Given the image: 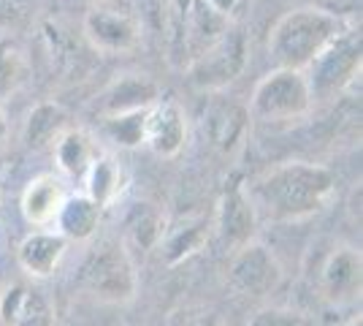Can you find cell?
Wrapping results in <instances>:
<instances>
[{"label":"cell","mask_w":363,"mask_h":326,"mask_svg":"<svg viewBox=\"0 0 363 326\" xmlns=\"http://www.w3.org/2000/svg\"><path fill=\"white\" fill-rule=\"evenodd\" d=\"M84 38L101 55H128L141 44V19L114 6H92L82 22Z\"/></svg>","instance_id":"cell-6"},{"label":"cell","mask_w":363,"mask_h":326,"mask_svg":"<svg viewBox=\"0 0 363 326\" xmlns=\"http://www.w3.org/2000/svg\"><path fill=\"white\" fill-rule=\"evenodd\" d=\"M196 326H220V321H217L214 315H209V318H201V321H198Z\"/></svg>","instance_id":"cell-28"},{"label":"cell","mask_w":363,"mask_h":326,"mask_svg":"<svg viewBox=\"0 0 363 326\" xmlns=\"http://www.w3.org/2000/svg\"><path fill=\"white\" fill-rule=\"evenodd\" d=\"M160 101V87L157 82L147 74H120L111 79L101 95L95 98V112L101 120L106 117H120V114H133V112H147Z\"/></svg>","instance_id":"cell-9"},{"label":"cell","mask_w":363,"mask_h":326,"mask_svg":"<svg viewBox=\"0 0 363 326\" xmlns=\"http://www.w3.org/2000/svg\"><path fill=\"white\" fill-rule=\"evenodd\" d=\"M342 326H363V321H361V315H355V318H350V321H345Z\"/></svg>","instance_id":"cell-29"},{"label":"cell","mask_w":363,"mask_h":326,"mask_svg":"<svg viewBox=\"0 0 363 326\" xmlns=\"http://www.w3.org/2000/svg\"><path fill=\"white\" fill-rule=\"evenodd\" d=\"M65 248L68 239L60 232H35L22 239L16 250V261L30 278H49L60 266Z\"/></svg>","instance_id":"cell-16"},{"label":"cell","mask_w":363,"mask_h":326,"mask_svg":"<svg viewBox=\"0 0 363 326\" xmlns=\"http://www.w3.org/2000/svg\"><path fill=\"white\" fill-rule=\"evenodd\" d=\"M206 3L212 6L217 14H223L228 19V14H230V11L236 9V3H239V0H206Z\"/></svg>","instance_id":"cell-26"},{"label":"cell","mask_w":363,"mask_h":326,"mask_svg":"<svg viewBox=\"0 0 363 326\" xmlns=\"http://www.w3.org/2000/svg\"><path fill=\"white\" fill-rule=\"evenodd\" d=\"M9 136V120H6V114H3V109H0V141Z\"/></svg>","instance_id":"cell-27"},{"label":"cell","mask_w":363,"mask_h":326,"mask_svg":"<svg viewBox=\"0 0 363 326\" xmlns=\"http://www.w3.org/2000/svg\"><path fill=\"white\" fill-rule=\"evenodd\" d=\"M65 199H68V193H65V185H62L60 177L38 174L35 180L28 183L19 207H22V215L30 226L44 229V226H52L57 220Z\"/></svg>","instance_id":"cell-15"},{"label":"cell","mask_w":363,"mask_h":326,"mask_svg":"<svg viewBox=\"0 0 363 326\" xmlns=\"http://www.w3.org/2000/svg\"><path fill=\"white\" fill-rule=\"evenodd\" d=\"M55 163L65 177H74V180H84V174L90 171L92 161L101 156L98 153V141L90 131L84 128H68L60 139L55 141Z\"/></svg>","instance_id":"cell-18"},{"label":"cell","mask_w":363,"mask_h":326,"mask_svg":"<svg viewBox=\"0 0 363 326\" xmlns=\"http://www.w3.org/2000/svg\"><path fill=\"white\" fill-rule=\"evenodd\" d=\"M247 128H250V112L236 101H214L203 114V134L223 156L233 153L242 144Z\"/></svg>","instance_id":"cell-14"},{"label":"cell","mask_w":363,"mask_h":326,"mask_svg":"<svg viewBox=\"0 0 363 326\" xmlns=\"http://www.w3.org/2000/svg\"><path fill=\"white\" fill-rule=\"evenodd\" d=\"M320 296L331 305L355 302L363 288V259L361 250L342 245L325 259L318 280Z\"/></svg>","instance_id":"cell-10"},{"label":"cell","mask_w":363,"mask_h":326,"mask_svg":"<svg viewBox=\"0 0 363 326\" xmlns=\"http://www.w3.org/2000/svg\"><path fill=\"white\" fill-rule=\"evenodd\" d=\"M247 326H315V321L298 310L266 308V310H257L255 315L247 321Z\"/></svg>","instance_id":"cell-25"},{"label":"cell","mask_w":363,"mask_h":326,"mask_svg":"<svg viewBox=\"0 0 363 326\" xmlns=\"http://www.w3.org/2000/svg\"><path fill=\"white\" fill-rule=\"evenodd\" d=\"M3 326H55V308L49 296L33 283H11L0 294Z\"/></svg>","instance_id":"cell-11"},{"label":"cell","mask_w":363,"mask_h":326,"mask_svg":"<svg viewBox=\"0 0 363 326\" xmlns=\"http://www.w3.org/2000/svg\"><path fill=\"white\" fill-rule=\"evenodd\" d=\"M247 65V38L244 33H223L212 47H206L190 65V82L203 90H220L239 77Z\"/></svg>","instance_id":"cell-7"},{"label":"cell","mask_w":363,"mask_h":326,"mask_svg":"<svg viewBox=\"0 0 363 326\" xmlns=\"http://www.w3.org/2000/svg\"><path fill=\"white\" fill-rule=\"evenodd\" d=\"M147 112H133V114H120V117L101 120V128H104L106 139H111L117 147H138V144H144Z\"/></svg>","instance_id":"cell-22"},{"label":"cell","mask_w":363,"mask_h":326,"mask_svg":"<svg viewBox=\"0 0 363 326\" xmlns=\"http://www.w3.org/2000/svg\"><path fill=\"white\" fill-rule=\"evenodd\" d=\"M282 283V266L260 242H247L233 250L228 264V286L242 296H266Z\"/></svg>","instance_id":"cell-8"},{"label":"cell","mask_w":363,"mask_h":326,"mask_svg":"<svg viewBox=\"0 0 363 326\" xmlns=\"http://www.w3.org/2000/svg\"><path fill=\"white\" fill-rule=\"evenodd\" d=\"M352 25V19L333 14L328 9H293L279 16V22L269 33V55L277 60V68L303 71L336 36H342Z\"/></svg>","instance_id":"cell-2"},{"label":"cell","mask_w":363,"mask_h":326,"mask_svg":"<svg viewBox=\"0 0 363 326\" xmlns=\"http://www.w3.org/2000/svg\"><path fill=\"white\" fill-rule=\"evenodd\" d=\"M333 171L309 161H285L247 185L255 212L274 223H293L318 215L333 199Z\"/></svg>","instance_id":"cell-1"},{"label":"cell","mask_w":363,"mask_h":326,"mask_svg":"<svg viewBox=\"0 0 363 326\" xmlns=\"http://www.w3.org/2000/svg\"><path fill=\"white\" fill-rule=\"evenodd\" d=\"M144 144L157 158L179 156L187 144V117L177 101H157L147 112Z\"/></svg>","instance_id":"cell-12"},{"label":"cell","mask_w":363,"mask_h":326,"mask_svg":"<svg viewBox=\"0 0 363 326\" xmlns=\"http://www.w3.org/2000/svg\"><path fill=\"white\" fill-rule=\"evenodd\" d=\"M312 104L315 98L303 71L274 68L255 85L247 112L252 120H260V123H288V120L306 117Z\"/></svg>","instance_id":"cell-4"},{"label":"cell","mask_w":363,"mask_h":326,"mask_svg":"<svg viewBox=\"0 0 363 326\" xmlns=\"http://www.w3.org/2000/svg\"><path fill=\"white\" fill-rule=\"evenodd\" d=\"M25 79V60L11 41H0V93L14 90Z\"/></svg>","instance_id":"cell-24"},{"label":"cell","mask_w":363,"mask_h":326,"mask_svg":"<svg viewBox=\"0 0 363 326\" xmlns=\"http://www.w3.org/2000/svg\"><path fill=\"white\" fill-rule=\"evenodd\" d=\"M257 226L255 204L247 193V185H230L225 188L223 199L217 204V217H214V229L220 232L223 242L230 248H242L247 242H252Z\"/></svg>","instance_id":"cell-13"},{"label":"cell","mask_w":363,"mask_h":326,"mask_svg":"<svg viewBox=\"0 0 363 326\" xmlns=\"http://www.w3.org/2000/svg\"><path fill=\"white\" fill-rule=\"evenodd\" d=\"M147 210H138L133 220H130V239L136 242L141 250H152L157 248L160 237L166 232V217L160 212L150 210V204H144Z\"/></svg>","instance_id":"cell-23"},{"label":"cell","mask_w":363,"mask_h":326,"mask_svg":"<svg viewBox=\"0 0 363 326\" xmlns=\"http://www.w3.org/2000/svg\"><path fill=\"white\" fill-rule=\"evenodd\" d=\"M101 212H104V207H98L87 193L84 196H68L55 223H57V232L65 239L87 242L95 237L98 226H101Z\"/></svg>","instance_id":"cell-20"},{"label":"cell","mask_w":363,"mask_h":326,"mask_svg":"<svg viewBox=\"0 0 363 326\" xmlns=\"http://www.w3.org/2000/svg\"><path fill=\"white\" fill-rule=\"evenodd\" d=\"M209 232H212V223H209V217H203V215L184 217V220H179V223L171 226V229L166 226V232H163L160 242H157L160 259H163L168 266L182 264L184 259L196 256L198 250L209 242Z\"/></svg>","instance_id":"cell-17"},{"label":"cell","mask_w":363,"mask_h":326,"mask_svg":"<svg viewBox=\"0 0 363 326\" xmlns=\"http://www.w3.org/2000/svg\"><path fill=\"white\" fill-rule=\"evenodd\" d=\"M87 180V196L98 207H108L125 188V171L111 156H98L92 161L90 171L84 174Z\"/></svg>","instance_id":"cell-21"},{"label":"cell","mask_w":363,"mask_h":326,"mask_svg":"<svg viewBox=\"0 0 363 326\" xmlns=\"http://www.w3.org/2000/svg\"><path fill=\"white\" fill-rule=\"evenodd\" d=\"M361 31L352 25L303 68L312 98H331L347 90L361 77Z\"/></svg>","instance_id":"cell-5"},{"label":"cell","mask_w":363,"mask_h":326,"mask_svg":"<svg viewBox=\"0 0 363 326\" xmlns=\"http://www.w3.org/2000/svg\"><path fill=\"white\" fill-rule=\"evenodd\" d=\"M79 286L106 305H125L138 291L136 264L122 242H106L95 248L79 269Z\"/></svg>","instance_id":"cell-3"},{"label":"cell","mask_w":363,"mask_h":326,"mask_svg":"<svg viewBox=\"0 0 363 326\" xmlns=\"http://www.w3.org/2000/svg\"><path fill=\"white\" fill-rule=\"evenodd\" d=\"M68 128H71V114L55 101H41L38 107L30 109L22 139L30 150H49Z\"/></svg>","instance_id":"cell-19"}]
</instances>
